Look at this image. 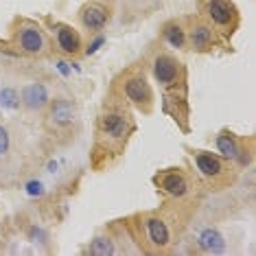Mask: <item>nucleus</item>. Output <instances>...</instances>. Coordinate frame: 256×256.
<instances>
[{"instance_id": "nucleus-1", "label": "nucleus", "mask_w": 256, "mask_h": 256, "mask_svg": "<svg viewBox=\"0 0 256 256\" xmlns=\"http://www.w3.org/2000/svg\"><path fill=\"white\" fill-rule=\"evenodd\" d=\"M123 94L130 98L134 106H138L142 110L151 108V96H154V92H151V86H149V81L144 79L142 72H134L123 81Z\"/></svg>"}, {"instance_id": "nucleus-2", "label": "nucleus", "mask_w": 256, "mask_h": 256, "mask_svg": "<svg viewBox=\"0 0 256 256\" xmlns=\"http://www.w3.org/2000/svg\"><path fill=\"white\" fill-rule=\"evenodd\" d=\"M180 77H182V64H180L173 55L162 53L154 60V79L164 88L176 86Z\"/></svg>"}, {"instance_id": "nucleus-3", "label": "nucleus", "mask_w": 256, "mask_h": 256, "mask_svg": "<svg viewBox=\"0 0 256 256\" xmlns=\"http://www.w3.org/2000/svg\"><path fill=\"white\" fill-rule=\"evenodd\" d=\"M16 44L22 53L26 55H40L46 48V38L36 24H24L16 33Z\"/></svg>"}, {"instance_id": "nucleus-4", "label": "nucleus", "mask_w": 256, "mask_h": 256, "mask_svg": "<svg viewBox=\"0 0 256 256\" xmlns=\"http://www.w3.org/2000/svg\"><path fill=\"white\" fill-rule=\"evenodd\" d=\"M98 130H101L103 138H108V140H123V138H127V134H130V123H127V118L123 114L112 112L101 118Z\"/></svg>"}, {"instance_id": "nucleus-5", "label": "nucleus", "mask_w": 256, "mask_h": 256, "mask_svg": "<svg viewBox=\"0 0 256 256\" xmlns=\"http://www.w3.org/2000/svg\"><path fill=\"white\" fill-rule=\"evenodd\" d=\"M144 232H147L149 243L156 250H164L171 243V230H168L166 221L160 217H147L144 219Z\"/></svg>"}, {"instance_id": "nucleus-6", "label": "nucleus", "mask_w": 256, "mask_h": 256, "mask_svg": "<svg viewBox=\"0 0 256 256\" xmlns=\"http://www.w3.org/2000/svg\"><path fill=\"white\" fill-rule=\"evenodd\" d=\"M208 18L221 28H228L234 24L236 11L232 7L230 0H210L208 2Z\"/></svg>"}, {"instance_id": "nucleus-7", "label": "nucleus", "mask_w": 256, "mask_h": 256, "mask_svg": "<svg viewBox=\"0 0 256 256\" xmlns=\"http://www.w3.org/2000/svg\"><path fill=\"white\" fill-rule=\"evenodd\" d=\"M110 20V11L103 7V4H86L84 9H81V24H84L88 31H101V28H106Z\"/></svg>"}, {"instance_id": "nucleus-8", "label": "nucleus", "mask_w": 256, "mask_h": 256, "mask_svg": "<svg viewBox=\"0 0 256 256\" xmlns=\"http://www.w3.org/2000/svg\"><path fill=\"white\" fill-rule=\"evenodd\" d=\"M156 182H158L160 188L164 190L166 195H171V197H186L188 195V188H190L188 180H186L184 176H180V173H173V171L158 176Z\"/></svg>"}, {"instance_id": "nucleus-9", "label": "nucleus", "mask_w": 256, "mask_h": 256, "mask_svg": "<svg viewBox=\"0 0 256 256\" xmlns=\"http://www.w3.org/2000/svg\"><path fill=\"white\" fill-rule=\"evenodd\" d=\"M55 40H57L60 50H62V53H66V55H77L79 50L84 48V44H81V36L74 31L72 26H68V24H60V26H57Z\"/></svg>"}, {"instance_id": "nucleus-10", "label": "nucleus", "mask_w": 256, "mask_h": 256, "mask_svg": "<svg viewBox=\"0 0 256 256\" xmlns=\"http://www.w3.org/2000/svg\"><path fill=\"white\" fill-rule=\"evenodd\" d=\"M20 98H22V106L26 110L38 112V110H42L46 103H48V90H46L42 84H28V86H24Z\"/></svg>"}, {"instance_id": "nucleus-11", "label": "nucleus", "mask_w": 256, "mask_h": 256, "mask_svg": "<svg viewBox=\"0 0 256 256\" xmlns=\"http://www.w3.org/2000/svg\"><path fill=\"white\" fill-rule=\"evenodd\" d=\"M195 166L204 178H219L221 173L226 171L224 160L217 158L210 151H200V154H195Z\"/></svg>"}, {"instance_id": "nucleus-12", "label": "nucleus", "mask_w": 256, "mask_h": 256, "mask_svg": "<svg viewBox=\"0 0 256 256\" xmlns=\"http://www.w3.org/2000/svg\"><path fill=\"white\" fill-rule=\"evenodd\" d=\"M197 246H200L204 252L208 254H219L226 250V243H224V236H221L219 230L214 228H206L200 232V236H197Z\"/></svg>"}, {"instance_id": "nucleus-13", "label": "nucleus", "mask_w": 256, "mask_h": 256, "mask_svg": "<svg viewBox=\"0 0 256 256\" xmlns=\"http://www.w3.org/2000/svg\"><path fill=\"white\" fill-rule=\"evenodd\" d=\"M50 120H53L55 125L60 127H66L72 123L74 118V110L70 106V101H66V98H57V101L50 103Z\"/></svg>"}, {"instance_id": "nucleus-14", "label": "nucleus", "mask_w": 256, "mask_h": 256, "mask_svg": "<svg viewBox=\"0 0 256 256\" xmlns=\"http://www.w3.org/2000/svg\"><path fill=\"white\" fill-rule=\"evenodd\" d=\"M214 144H217L219 158L221 160H236L241 156V149H238V142L230 136L228 132H221L217 138H214Z\"/></svg>"}, {"instance_id": "nucleus-15", "label": "nucleus", "mask_w": 256, "mask_h": 256, "mask_svg": "<svg viewBox=\"0 0 256 256\" xmlns=\"http://www.w3.org/2000/svg\"><path fill=\"white\" fill-rule=\"evenodd\" d=\"M186 40H190V46L195 50H206L212 44V31L206 24H195L190 28V38H186Z\"/></svg>"}, {"instance_id": "nucleus-16", "label": "nucleus", "mask_w": 256, "mask_h": 256, "mask_svg": "<svg viewBox=\"0 0 256 256\" xmlns=\"http://www.w3.org/2000/svg\"><path fill=\"white\" fill-rule=\"evenodd\" d=\"M164 40H166V44L173 46V48H182V46L186 44L184 26H180L178 22H168V24L164 26Z\"/></svg>"}, {"instance_id": "nucleus-17", "label": "nucleus", "mask_w": 256, "mask_h": 256, "mask_svg": "<svg viewBox=\"0 0 256 256\" xmlns=\"http://www.w3.org/2000/svg\"><path fill=\"white\" fill-rule=\"evenodd\" d=\"M88 252L92 256H114L116 254V246H114V241H110L108 236H96L94 241L90 243Z\"/></svg>"}, {"instance_id": "nucleus-18", "label": "nucleus", "mask_w": 256, "mask_h": 256, "mask_svg": "<svg viewBox=\"0 0 256 256\" xmlns=\"http://www.w3.org/2000/svg\"><path fill=\"white\" fill-rule=\"evenodd\" d=\"M22 106L20 92L16 88H2L0 90V108L2 110H18Z\"/></svg>"}, {"instance_id": "nucleus-19", "label": "nucleus", "mask_w": 256, "mask_h": 256, "mask_svg": "<svg viewBox=\"0 0 256 256\" xmlns=\"http://www.w3.org/2000/svg\"><path fill=\"white\" fill-rule=\"evenodd\" d=\"M11 149V138H9V132L4 130L2 125H0V158H4V156L9 154Z\"/></svg>"}, {"instance_id": "nucleus-20", "label": "nucleus", "mask_w": 256, "mask_h": 256, "mask_svg": "<svg viewBox=\"0 0 256 256\" xmlns=\"http://www.w3.org/2000/svg\"><path fill=\"white\" fill-rule=\"evenodd\" d=\"M24 190H26V195H31V197H40V195H44V184L38 182V180H31V182H26Z\"/></svg>"}, {"instance_id": "nucleus-21", "label": "nucleus", "mask_w": 256, "mask_h": 256, "mask_svg": "<svg viewBox=\"0 0 256 256\" xmlns=\"http://www.w3.org/2000/svg\"><path fill=\"white\" fill-rule=\"evenodd\" d=\"M103 42H106V38H103V36H96V38H94V40H92V42L88 44V48H86V55H94L96 50L103 46Z\"/></svg>"}, {"instance_id": "nucleus-22", "label": "nucleus", "mask_w": 256, "mask_h": 256, "mask_svg": "<svg viewBox=\"0 0 256 256\" xmlns=\"http://www.w3.org/2000/svg\"><path fill=\"white\" fill-rule=\"evenodd\" d=\"M57 70H60L64 77H68V74H70V64H66V62H57Z\"/></svg>"}, {"instance_id": "nucleus-23", "label": "nucleus", "mask_w": 256, "mask_h": 256, "mask_svg": "<svg viewBox=\"0 0 256 256\" xmlns=\"http://www.w3.org/2000/svg\"><path fill=\"white\" fill-rule=\"evenodd\" d=\"M31 234L38 238V243H44L46 241V232H42L40 228H31Z\"/></svg>"}, {"instance_id": "nucleus-24", "label": "nucleus", "mask_w": 256, "mask_h": 256, "mask_svg": "<svg viewBox=\"0 0 256 256\" xmlns=\"http://www.w3.org/2000/svg\"><path fill=\"white\" fill-rule=\"evenodd\" d=\"M55 168H57V162H50V164H48V171L55 173Z\"/></svg>"}, {"instance_id": "nucleus-25", "label": "nucleus", "mask_w": 256, "mask_h": 256, "mask_svg": "<svg viewBox=\"0 0 256 256\" xmlns=\"http://www.w3.org/2000/svg\"><path fill=\"white\" fill-rule=\"evenodd\" d=\"M101 2H108V0H101Z\"/></svg>"}]
</instances>
